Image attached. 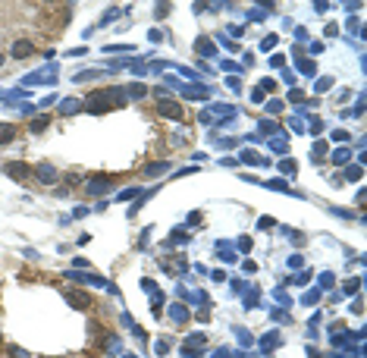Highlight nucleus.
Returning <instances> with one entry per match:
<instances>
[{"instance_id": "7", "label": "nucleus", "mask_w": 367, "mask_h": 358, "mask_svg": "<svg viewBox=\"0 0 367 358\" xmlns=\"http://www.w3.org/2000/svg\"><path fill=\"white\" fill-rule=\"evenodd\" d=\"M10 54H13L16 60H26V57H32V54H35V44L22 38V41H16V44H13V51H10Z\"/></svg>"}, {"instance_id": "15", "label": "nucleus", "mask_w": 367, "mask_h": 358, "mask_svg": "<svg viewBox=\"0 0 367 358\" xmlns=\"http://www.w3.org/2000/svg\"><path fill=\"white\" fill-rule=\"evenodd\" d=\"M298 69L304 76H314V60H298Z\"/></svg>"}, {"instance_id": "10", "label": "nucleus", "mask_w": 367, "mask_h": 358, "mask_svg": "<svg viewBox=\"0 0 367 358\" xmlns=\"http://www.w3.org/2000/svg\"><path fill=\"white\" fill-rule=\"evenodd\" d=\"M82 110V101H76V98H63L60 101V113H79Z\"/></svg>"}, {"instance_id": "5", "label": "nucleus", "mask_w": 367, "mask_h": 358, "mask_svg": "<svg viewBox=\"0 0 367 358\" xmlns=\"http://www.w3.org/2000/svg\"><path fill=\"white\" fill-rule=\"evenodd\" d=\"M4 173H7L10 179H16V183H22V179L29 176V166L22 163V160H13V163H7V166H4Z\"/></svg>"}, {"instance_id": "17", "label": "nucleus", "mask_w": 367, "mask_h": 358, "mask_svg": "<svg viewBox=\"0 0 367 358\" xmlns=\"http://www.w3.org/2000/svg\"><path fill=\"white\" fill-rule=\"evenodd\" d=\"M317 91H329V88H333V79H329V76H323V79H317V85H314Z\"/></svg>"}, {"instance_id": "19", "label": "nucleus", "mask_w": 367, "mask_h": 358, "mask_svg": "<svg viewBox=\"0 0 367 358\" xmlns=\"http://www.w3.org/2000/svg\"><path fill=\"white\" fill-rule=\"evenodd\" d=\"M323 154H326V141H317V145H314V160L320 163V157H323Z\"/></svg>"}, {"instance_id": "27", "label": "nucleus", "mask_w": 367, "mask_h": 358, "mask_svg": "<svg viewBox=\"0 0 367 358\" xmlns=\"http://www.w3.org/2000/svg\"><path fill=\"white\" fill-rule=\"evenodd\" d=\"M267 110H273V113H276V110H282V101H270V104H267Z\"/></svg>"}, {"instance_id": "30", "label": "nucleus", "mask_w": 367, "mask_h": 358, "mask_svg": "<svg viewBox=\"0 0 367 358\" xmlns=\"http://www.w3.org/2000/svg\"><path fill=\"white\" fill-rule=\"evenodd\" d=\"M0 66H4V54H0Z\"/></svg>"}, {"instance_id": "9", "label": "nucleus", "mask_w": 367, "mask_h": 358, "mask_svg": "<svg viewBox=\"0 0 367 358\" xmlns=\"http://www.w3.org/2000/svg\"><path fill=\"white\" fill-rule=\"evenodd\" d=\"M47 126H51V119H47V116H35L32 119V123H29V132H35V135H41L44 132V129Z\"/></svg>"}, {"instance_id": "24", "label": "nucleus", "mask_w": 367, "mask_h": 358, "mask_svg": "<svg viewBox=\"0 0 367 358\" xmlns=\"http://www.w3.org/2000/svg\"><path fill=\"white\" fill-rule=\"evenodd\" d=\"M345 176H348V179H361V166H348Z\"/></svg>"}, {"instance_id": "20", "label": "nucleus", "mask_w": 367, "mask_h": 358, "mask_svg": "<svg viewBox=\"0 0 367 358\" xmlns=\"http://www.w3.org/2000/svg\"><path fill=\"white\" fill-rule=\"evenodd\" d=\"M358 289H361V280H348L345 283V295H354Z\"/></svg>"}, {"instance_id": "29", "label": "nucleus", "mask_w": 367, "mask_h": 358, "mask_svg": "<svg viewBox=\"0 0 367 358\" xmlns=\"http://www.w3.org/2000/svg\"><path fill=\"white\" fill-rule=\"evenodd\" d=\"M226 355H229V352H226V349H220V352H217V355H214V358H226Z\"/></svg>"}, {"instance_id": "22", "label": "nucleus", "mask_w": 367, "mask_h": 358, "mask_svg": "<svg viewBox=\"0 0 367 358\" xmlns=\"http://www.w3.org/2000/svg\"><path fill=\"white\" fill-rule=\"evenodd\" d=\"M170 163H154V166H148V176H157V173H163Z\"/></svg>"}, {"instance_id": "28", "label": "nucleus", "mask_w": 367, "mask_h": 358, "mask_svg": "<svg viewBox=\"0 0 367 358\" xmlns=\"http://www.w3.org/2000/svg\"><path fill=\"white\" fill-rule=\"evenodd\" d=\"M289 267H301V255H292L289 258Z\"/></svg>"}, {"instance_id": "14", "label": "nucleus", "mask_w": 367, "mask_h": 358, "mask_svg": "<svg viewBox=\"0 0 367 358\" xmlns=\"http://www.w3.org/2000/svg\"><path fill=\"white\" fill-rule=\"evenodd\" d=\"M348 160H351V151H348V148H339V151L333 154V163H336V166H345Z\"/></svg>"}, {"instance_id": "21", "label": "nucleus", "mask_w": 367, "mask_h": 358, "mask_svg": "<svg viewBox=\"0 0 367 358\" xmlns=\"http://www.w3.org/2000/svg\"><path fill=\"white\" fill-rule=\"evenodd\" d=\"M10 355H13V358H32L26 349H19V345H10Z\"/></svg>"}, {"instance_id": "8", "label": "nucleus", "mask_w": 367, "mask_h": 358, "mask_svg": "<svg viewBox=\"0 0 367 358\" xmlns=\"http://www.w3.org/2000/svg\"><path fill=\"white\" fill-rule=\"evenodd\" d=\"M16 132H19V129L13 123H0V145H10V141L16 138Z\"/></svg>"}, {"instance_id": "6", "label": "nucleus", "mask_w": 367, "mask_h": 358, "mask_svg": "<svg viewBox=\"0 0 367 358\" xmlns=\"http://www.w3.org/2000/svg\"><path fill=\"white\" fill-rule=\"evenodd\" d=\"M35 176H38L41 183H57V179H60V173H57L51 163H38L35 166Z\"/></svg>"}, {"instance_id": "12", "label": "nucleus", "mask_w": 367, "mask_h": 358, "mask_svg": "<svg viewBox=\"0 0 367 358\" xmlns=\"http://www.w3.org/2000/svg\"><path fill=\"white\" fill-rule=\"evenodd\" d=\"M170 317L176 320V324H185V320H188V311H185V305H173V308H170Z\"/></svg>"}, {"instance_id": "23", "label": "nucleus", "mask_w": 367, "mask_h": 358, "mask_svg": "<svg viewBox=\"0 0 367 358\" xmlns=\"http://www.w3.org/2000/svg\"><path fill=\"white\" fill-rule=\"evenodd\" d=\"M242 160H245V163H257L260 157H257V154H254V151H242Z\"/></svg>"}, {"instance_id": "16", "label": "nucleus", "mask_w": 367, "mask_h": 358, "mask_svg": "<svg viewBox=\"0 0 367 358\" xmlns=\"http://www.w3.org/2000/svg\"><path fill=\"white\" fill-rule=\"evenodd\" d=\"M267 189H276V192H289V186L282 183V179H270V183H264Z\"/></svg>"}, {"instance_id": "18", "label": "nucleus", "mask_w": 367, "mask_h": 358, "mask_svg": "<svg viewBox=\"0 0 367 358\" xmlns=\"http://www.w3.org/2000/svg\"><path fill=\"white\" fill-rule=\"evenodd\" d=\"M145 85H129V98H145Z\"/></svg>"}, {"instance_id": "11", "label": "nucleus", "mask_w": 367, "mask_h": 358, "mask_svg": "<svg viewBox=\"0 0 367 358\" xmlns=\"http://www.w3.org/2000/svg\"><path fill=\"white\" fill-rule=\"evenodd\" d=\"M107 189H110V179H91V183H88L91 195H101V192H107Z\"/></svg>"}, {"instance_id": "4", "label": "nucleus", "mask_w": 367, "mask_h": 358, "mask_svg": "<svg viewBox=\"0 0 367 358\" xmlns=\"http://www.w3.org/2000/svg\"><path fill=\"white\" fill-rule=\"evenodd\" d=\"M69 280H79V283H94V286H107V280L98 277V273H82V270H66Z\"/></svg>"}, {"instance_id": "13", "label": "nucleus", "mask_w": 367, "mask_h": 358, "mask_svg": "<svg viewBox=\"0 0 367 358\" xmlns=\"http://www.w3.org/2000/svg\"><path fill=\"white\" fill-rule=\"evenodd\" d=\"M195 51L204 54V57H214V44H210L207 38H198V41H195Z\"/></svg>"}, {"instance_id": "25", "label": "nucleus", "mask_w": 367, "mask_h": 358, "mask_svg": "<svg viewBox=\"0 0 367 358\" xmlns=\"http://www.w3.org/2000/svg\"><path fill=\"white\" fill-rule=\"evenodd\" d=\"M141 289H145V292H151V295L157 292V289H154V280H141Z\"/></svg>"}, {"instance_id": "26", "label": "nucleus", "mask_w": 367, "mask_h": 358, "mask_svg": "<svg viewBox=\"0 0 367 358\" xmlns=\"http://www.w3.org/2000/svg\"><path fill=\"white\" fill-rule=\"evenodd\" d=\"M239 248H242V252H248V248H251V239H248V236L239 239Z\"/></svg>"}, {"instance_id": "2", "label": "nucleus", "mask_w": 367, "mask_h": 358, "mask_svg": "<svg viewBox=\"0 0 367 358\" xmlns=\"http://www.w3.org/2000/svg\"><path fill=\"white\" fill-rule=\"evenodd\" d=\"M157 113H160V116H167V119H179V116H182V104H179V101H173V98H170V101H167V98H160V101H157Z\"/></svg>"}, {"instance_id": "1", "label": "nucleus", "mask_w": 367, "mask_h": 358, "mask_svg": "<svg viewBox=\"0 0 367 358\" xmlns=\"http://www.w3.org/2000/svg\"><path fill=\"white\" fill-rule=\"evenodd\" d=\"M123 101H126V94L120 88H104V91H94L91 98L85 101V110H91V113H107V110H113V107H120Z\"/></svg>"}, {"instance_id": "3", "label": "nucleus", "mask_w": 367, "mask_h": 358, "mask_svg": "<svg viewBox=\"0 0 367 358\" xmlns=\"http://www.w3.org/2000/svg\"><path fill=\"white\" fill-rule=\"evenodd\" d=\"M66 302L73 305V308H79V311H85V308H91V295L88 292H79V289H69L66 292Z\"/></svg>"}]
</instances>
